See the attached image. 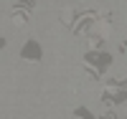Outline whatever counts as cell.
I'll list each match as a JSON object with an SVG mask.
<instances>
[{"label": "cell", "instance_id": "cell-1", "mask_svg": "<svg viewBox=\"0 0 127 119\" xmlns=\"http://www.w3.org/2000/svg\"><path fill=\"white\" fill-rule=\"evenodd\" d=\"M28 18H31V13H28V10H23V8H13V23L15 25H26L28 23Z\"/></svg>", "mask_w": 127, "mask_h": 119}, {"label": "cell", "instance_id": "cell-2", "mask_svg": "<svg viewBox=\"0 0 127 119\" xmlns=\"http://www.w3.org/2000/svg\"><path fill=\"white\" fill-rule=\"evenodd\" d=\"M38 56H41V48L36 46V41H31L26 46V58H38Z\"/></svg>", "mask_w": 127, "mask_h": 119}, {"label": "cell", "instance_id": "cell-3", "mask_svg": "<svg viewBox=\"0 0 127 119\" xmlns=\"http://www.w3.org/2000/svg\"><path fill=\"white\" fill-rule=\"evenodd\" d=\"M102 43H104V41H102V38H99L97 33H94V36H89V48H92V51H97V48H102Z\"/></svg>", "mask_w": 127, "mask_h": 119}, {"label": "cell", "instance_id": "cell-4", "mask_svg": "<svg viewBox=\"0 0 127 119\" xmlns=\"http://www.w3.org/2000/svg\"><path fill=\"white\" fill-rule=\"evenodd\" d=\"M3 46H5V41H3V38H0V48H3Z\"/></svg>", "mask_w": 127, "mask_h": 119}]
</instances>
